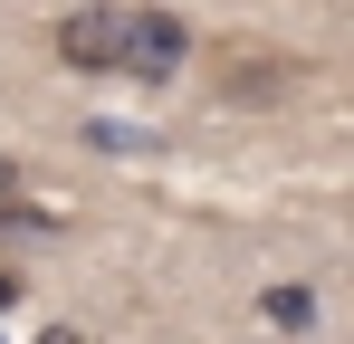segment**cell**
Listing matches in <instances>:
<instances>
[{
  "label": "cell",
  "instance_id": "6",
  "mask_svg": "<svg viewBox=\"0 0 354 344\" xmlns=\"http://www.w3.org/2000/svg\"><path fill=\"white\" fill-rule=\"evenodd\" d=\"M0 306H19V278H10V268H0Z\"/></svg>",
  "mask_w": 354,
  "mask_h": 344
},
{
  "label": "cell",
  "instance_id": "1",
  "mask_svg": "<svg viewBox=\"0 0 354 344\" xmlns=\"http://www.w3.org/2000/svg\"><path fill=\"white\" fill-rule=\"evenodd\" d=\"M58 67L77 77H134V86H163L192 67V19L163 10V0H86L48 29Z\"/></svg>",
  "mask_w": 354,
  "mask_h": 344
},
{
  "label": "cell",
  "instance_id": "4",
  "mask_svg": "<svg viewBox=\"0 0 354 344\" xmlns=\"http://www.w3.org/2000/svg\"><path fill=\"white\" fill-rule=\"evenodd\" d=\"M19 182H29V172H19V153H0V191H19Z\"/></svg>",
  "mask_w": 354,
  "mask_h": 344
},
{
  "label": "cell",
  "instance_id": "2",
  "mask_svg": "<svg viewBox=\"0 0 354 344\" xmlns=\"http://www.w3.org/2000/svg\"><path fill=\"white\" fill-rule=\"evenodd\" d=\"M192 48H201V39H192ZM201 77H211L221 106L259 115V106H278V96L306 86V57H297V48H268V39H211V48H201Z\"/></svg>",
  "mask_w": 354,
  "mask_h": 344
},
{
  "label": "cell",
  "instance_id": "5",
  "mask_svg": "<svg viewBox=\"0 0 354 344\" xmlns=\"http://www.w3.org/2000/svg\"><path fill=\"white\" fill-rule=\"evenodd\" d=\"M39 344H86V335H77V325H48V335H39Z\"/></svg>",
  "mask_w": 354,
  "mask_h": 344
},
{
  "label": "cell",
  "instance_id": "3",
  "mask_svg": "<svg viewBox=\"0 0 354 344\" xmlns=\"http://www.w3.org/2000/svg\"><path fill=\"white\" fill-rule=\"evenodd\" d=\"M259 316H268L278 335H316V287H306V278H278V287H259Z\"/></svg>",
  "mask_w": 354,
  "mask_h": 344
}]
</instances>
